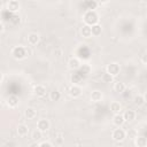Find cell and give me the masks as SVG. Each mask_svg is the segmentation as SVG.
<instances>
[{"label":"cell","mask_w":147,"mask_h":147,"mask_svg":"<svg viewBox=\"0 0 147 147\" xmlns=\"http://www.w3.org/2000/svg\"><path fill=\"white\" fill-rule=\"evenodd\" d=\"M101 79H102V82H103V83H107V84H109V83H113V80H114V77H113L110 74H108V72L106 71L105 74H102V76H101Z\"/></svg>","instance_id":"obj_23"},{"label":"cell","mask_w":147,"mask_h":147,"mask_svg":"<svg viewBox=\"0 0 147 147\" xmlns=\"http://www.w3.org/2000/svg\"><path fill=\"white\" fill-rule=\"evenodd\" d=\"M101 100H102V93H101L100 91H98V90L92 91V93H91V101H93V102H99V101H101Z\"/></svg>","instance_id":"obj_16"},{"label":"cell","mask_w":147,"mask_h":147,"mask_svg":"<svg viewBox=\"0 0 147 147\" xmlns=\"http://www.w3.org/2000/svg\"><path fill=\"white\" fill-rule=\"evenodd\" d=\"M80 94H82V88H80V86H78V85H72V86L69 88V95H70L71 98H78V96H80Z\"/></svg>","instance_id":"obj_7"},{"label":"cell","mask_w":147,"mask_h":147,"mask_svg":"<svg viewBox=\"0 0 147 147\" xmlns=\"http://www.w3.org/2000/svg\"><path fill=\"white\" fill-rule=\"evenodd\" d=\"M33 92H34V94H36L37 96L41 98V96H44V95L46 94V87H45L44 85H40V84H38V85H36V86H34V88H33Z\"/></svg>","instance_id":"obj_10"},{"label":"cell","mask_w":147,"mask_h":147,"mask_svg":"<svg viewBox=\"0 0 147 147\" xmlns=\"http://www.w3.org/2000/svg\"><path fill=\"white\" fill-rule=\"evenodd\" d=\"M41 138H42V132L39 131L38 129L32 132V139H33L34 141H38V140H40Z\"/></svg>","instance_id":"obj_25"},{"label":"cell","mask_w":147,"mask_h":147,"mask_svg":"<svg viewBox=\"0 0 147 147\" xmlns=\"http://www.w3.org/2000/svg\"><path fill=\"white\" fill-rule=\"evenodd\" d=\"M28 54H29V53H28V49H26V47H24V46H15V47L11 49V55H13V57L16 59V60H22V59L26 57Z\"/></svg>","instance_id":"obj_2"},{"label":"cell","mask_w":147,"mask_h":147,"mask_svg":"<svg viewBox=\"0 0 147 147\" xmlns=\"http://www.w3.org/2000/svg\"><path fill=\"white\" fill-rule=\"evenodd\" d=\"M141 62H142L144 64H147V52L141 56Z\"/></svg>","instance_id":"obj_28"},{"label":"cell","mask_w":147,"mask_h":147,"mask_svg":"<svg viewBox=\"0 0 147 147\" xmlns=\"http://www.w3.org/2000/svg\"><path fill=\"white\" fill-rule=\"evenodd\" d=\"M24 115H25V117H26L28 119H33V118L37 116V111H36V109H34V108L29 107V108H26V109H25Z\"/></svg>","instance_id":"obj_17"},{"label":"cell","mask_w":147,"mask_h":147,"mask_svg":"<svg viewBox=\"0 0 147 147\" xmlns=\"http://www.w3.org/2000/svg\"><path fill=\"white\" fill-rule=\"evenodd\" d=\"M49 126H51L49 121L46 119V118H41V119H39V121L37 122V129H38L39 131H41L42 133L46 132V131L49 129Z\"/></svg>","instance_id":"obj_6"},{"label":"cell","mask_w":147,"mask_h":147,"mask_svg":"<svg viewBox=\"0 0 147 147\" xmlns=\"http://www.w3.org/2000/svg\"><path fill=\"white\" fill-rule=\"evenodd\" d=\"M3 29H5V28H3V22H1V23H0V31L2 32V31H3Z\"/></svg>","instance_id":"obj_30"},{"label":"cell","mask_w":147,"mask_h":147,"mask_svg":"<svg viewBox=\"0 0 147 147\" xmlns=\"http://www.w3.org/2000/svg\"><path fill=\"white\" fill-rule=\"evenodd\" d=\"M29 147H39V144H38L37 141H34V142L30 144V146H29Z\"/></svg>","instance_id":"obj_29"},{"label":"cell","mask_w":147,"mask_h":147,"mask_svg":"<svg viewBox=\"0 0 147 147\" xmlns=\"http://www.w3.org/2000/svg\"><path fill=\"white\" fill-rule=\"evenodd\" d=\"M39 39H40L39 34L38 33H34V32H32V33H30L28 36V42L30 45H37L39 42Z\"/></svg>","instance_id":"obj_11"},{"label":"cell","mask_w":147,"mask_h":147,"mask_svg":"<svg viewBox=\"0 0 147 147\" xmlns=\"http://www.w3.org/2000/svg\"><path fill=\"white\" fill-rule=\"evenodd\" d=\"M114 91L117 92V93H123V92L125 91V85H124V83H122V82H116V83L114 84Z\"/></svg>","instance_id":"obj_20"},{"label":"cell","mask_w":147,"mask_h":147,"mask_svg":"<svg viewBox=\"0 0 147 147\" xmlns=\"http://www.w3.org/2000/svg\"><path fill=\"white\" fill-rule=\"evenodd\" d=\"M59 147H61V146H59Z\"/></svg>","instance_id":"obj_34"},{"label":"cell","mask_w":147,"mask_h":147,"mask_svg":"<svg viewBox=\"0 0 147 147\" xmlns=\"http://www.w3.org/2000/svg\"><path fill=\"white\" fill-rule=\"evenodd\" d=\"M144 95V99H145V102H147V92L145 93V94H142Z\"/></svg>","instance_id":"obj_32"},{"label":"cell","mask_w":147,"mask_h":147,"mask_svg":"<svg viewBox=\"0 0 147 147\" xmlns=\"http://www.w3.org/2000/svg\"><path fill=\"white\" fill-rule=\"evenodd\" d=\"M83 21H84L85 25L93 26V25L98 24V22H99V15L96 14L95 10H86V13L83 16Z\"/></svg>","instance_id":"obj_1"},{"label":"cell","mask_w":147,"mask_h":147,"mask_svg":"<svg viewBox=\"0 0 147 147\" xmlns=\"http://www.w3.org/2000/svg\"><path fill=\"white\" fill-rule=\"evenodd\" d=\"M68 67L71 69V70H77L80 68V61L77 59V57H71L68 62Z\"/></svg>","instance_id":"obj_9"},{"label":"cell","mask_w":147,"mask_h":147,"mask_svg":"<svg viewBox=\"0 0 147 147\" xmlns=\"http://www.w3.org/2000/svg\"><path fill=\"white\" fill-rule=\"evenodd\" d=\"M6 7H7V10L10 11V13H16L20 10V2L17 0H9L7 3H6Z\"/></svg>","instance_id":"obj_5"},{"label":"cell","mask_w":147,"mask_h":147,"mask_svg":"<svg viewBox=\"0 0 147 147\" xmlns=\"http://www.w3.org/2000/svg\"><path fill=\"white\" fill-rule=\"evenodd\" d=\"M18 96H16V95H9L8 96V99H7V105H8V107L9 108H16L17 106H18Z\"/></svg>","instance_id":"obj_8"},{"label":"cell","mask_w":147,"mask_h":147,"mask_svg":"<svg viewBox=\"0 0 147 147\" xmlns=\"http://www.w3.org/2000/svg\"><path fill=\"white\" fill-rule=\"evenodd\" d=\"M123 117L126 122H132L136 118V113L134 110H125L123 114Z\"/></svg>","instance_id":"obj_18"},{"label":"cell","mask_w":147,"mask_h":147,"mask_svg":"<svg viewBox=\"0 0 147 147\" xmlns=\"http://www.w3.org/2000/svg\"><path fill=\"white\" fill-rule=\"evenodd\" d=\"M134 144L137 147H147V138L139 136L134 139Z\"/></svg>","instance_id":"obj_14"},{"label":"cell","mask_w":147,"mask_h":147,"mask_svg":"<svg viewBox=\"0 0 147 147\" xmlns=\"http://www.w3.org/2000/svg\"><path fill=\"white\" fill-rule=\"evenodd\" d=\"M111 138L115 140V141H117V142H121V141H123L125 138H126V132H125V130H123V129H115L114 131H113V133H111Z\"/></svg>","instance_id":"obj_3"},{"label":"cell","mask_w":147,"mask_h":147,"mask_svg":"<svg viewBox=\"0 0 147 147\" xmlns=\"http://www.w3.org/2000/svg\"><path fill=\"white\" fill-rule=\"evenodd\" d=\"M80 32H82V34H83V37H85V38H90V37H92V29H91V26H88V25H83V28L80 29Z\"/></svg>","instance_id":"obj_19"},{"label":"cell","mask_w":147,"mask_h":147,"mask_svg":"<svg viewBox=\"0 0 147 147\" xmlns=\"http://www.w3.org/2000/svg\"><path fill=\"white\" fill-rule=\"evenodd\" d=\"M17 134L20 136V137H25L28 133H29V127L25 125V124H20L18 126H17Z\"/></svg>","instance_id":"obj_13"},{"label":"cell","mask_w":147,"mask_h":147,"mask_svg":"<svg viewBox=\"0 0 147 147\" xmlns=\"http://www.w3.org/2000/svg\"><path fill=\"white\" fill-rule=\"evenodd\" d=\"M105 3H108V1H99L98 5H105Z\"/></svg>","instance_id":"obj_31"},{"label":"cell","mask_w":147,"mask_h":147,"mask_svg":"<svg viewBox=\"0 0 147 147\" xmlns=\"http://www.w3.org/2000/svg\"><path fill=\"white\" fill-rule=\"evenodd\" d=\"M106 71H107L108 74H110L113 77H115V76H117V75L119 74V71H121L119 64H118V63L113 62V63H110V64H108V65H107Z\"/></svg>","instance_id":"obj_4"},{"label":"cell","mask_w":147,"mask_h":147,"mask_svg":"<svg viewBox=\"0 0 147 147\" xmlns=\"http://www.w3.org/2000/svg\"><path fill=\"white\" fill-rule=\"evenodd\" d=\"M39 147H53V145L48 141H42L41 144H39Z\"/></svg>","instance_id":"obj_27"},{"label":"cell","mask_w":147,"mask_h":147,"mask_svg":"<svg viewBox=\"0 0 147 147\" xmlns=\"http://www.w3.org/2000/svg\"><path fill=\"white\" fill-rule=\"evenodd\" d=\"M49 99H51L52 101H59V100L61 99V93H60L59 91L54 90V91L51 92V94H49Z\"/></svg>","instance_id":"obj_24"},{"label":"cell","mask_w":147,"mask_h":147,"mask_svg":"<svg viewBox=\"0 0 147 147\" xmlns=\"http://www.w3.org/2000/svg\"><path fill=\"white\" fill-rule=\"evenodd\" d=\"M110 110L115 114V115H117V114H121V110H122V105L119 103V102H117V101H114V102H111L110 103Z\"/></svg>","instance_id":"obj_15"},{"label":"cell","mask_w":147,"mask_h":147,"mask_svg":"<svg viewBox=\"0 0 147 147\" xmlns=\"http://www.w3.org/2000/svg\"><path fill=\"white\" fill-rule=\"evenodd\" d=\"M91 29H92V36H94V37L100 36L101 32H102V28H101V25L99 23L95 24V25H93V26H91Z\"/></svg>","instance_id":"obj_21"},{"label":"cell","mask_w":147,"mask_h":147,"mask_svg":"<svg viewBox=\"0 0 147 147\" xmlns=\"http://www.w3.org/2000/svg\"><path fill=\"white\" fill-rule=\"evenodd\" d=\"M133 103H134L136 106H138V107L142 106V105L145 103L144 95H142V94H138V95H136V96L133 98Z\"/></svg>","instance_id":"obj_22"},{"label":"cell","mask_w":147,"mask_h":147,"mask_svg":"<svg viewBox=\"0 0 147 147\" xmlns=\"http://www.w3.org/2000/svg\"><path fill=\"white\" fill-rule=\"evenodd\" d=\"M10 21H11V23H13V24H18V23H20V21H21V18H20V16H18V15H11Z\"/></svg>","instance_id":"obj_26"},{"label":"cell","mask_w":147,"mask_h":147,"mask_svg":"<svg viewBox=\"0 0 147 147\" xmlns=\"http://www.w3.org/2000/svg\"><path fill=\"white\" fill-rule=\"evenodd\" d=\"M124 122H125V119H124V117H123V115L122 114H117V115H114V117H113V123L116 125V126H122L123 124H124Z\"/></svg>","instance_id":"obj_12"},{"label":"cell","mask_w":147,"mask_h":147,"mask_svg":"<svg viewBox=\"0 0 147 147\" xmlns=\"http://www.w3.org/2000/svg\"><path fill=\"white\" fill-rule=\"evenodd\" d=\"M3 82V74H1V83Z\"/></svg>","instance_id":"obj_33"}]
</instances>
